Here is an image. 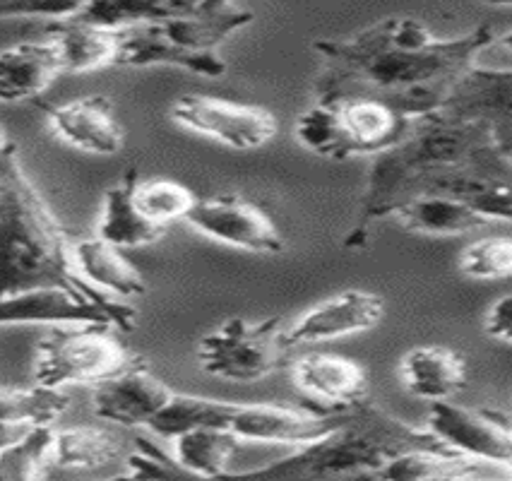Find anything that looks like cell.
I'll list each match as a JSON object with an SVG mask.
<instances>
[{"mask_svg":"<svg viewBox=\"0 0 512 481\" xmlns=\"http://www.w3.org/2000/svg\"><path fill=\"white\" fill-rule=\"evenodd\" d=\"M498 41L491 25L438 39L414 17H388L349 39H318L315 102L368 97L424 118L436 114L457 77Z\"/></svg>","mask_w":512,"mask_h":481,"instance_id":"obj_1","label":"cell"},{"mask_svg":"<svg viewBox=\"0 0 512 481\" xmlns=\"http://www.w3.org/2000/svg\"><path fill=\"white\" fill-rule=\"evenodd\" d=\"M455 166H491L512 171L510 133L481 121H457L440 114L416 118L409 133L390 150L375 154L344 248L361 251L371 229L412 193L424 178Z\"/></svg>","mask_w":512,"mask_h":481,"instance_id":"obj_2","label":"cell"},{"mask_svg":"<svg viewBox=\"0 0 512 481\" xmlns=\"http://www.w3.org/2000/svg\"><path fill=\"white\" fill-rule=\"evenodd\" d=\"M70 248L58 217L22 169L17 145L0 126V299L39 287L106 294L77 275Z\"/></svg>","mask_w":512,"mask_h":481,"instance_id":"obj_3","label":"cell"},{"mask_svg":"<svg viewBox=\"0 0 512 481\" xmlns=\"http://www.w3.org/2000/svg\"><path fill=\"white\" fill-rule=\"evenodd\" d=\"M443 448L426 429L404 424L371 402L344 412L342 424L318 441L301 445L287 457L258 467L246 477L260 479H325L347 474H373L392 457L409 450ZM448 450V448H445Z\"/></svg>","mask_w":512,"mask_h":481,"instance_id":"obj_4","label":"cell"},{"mask_svg":"<svg viewBox=\"0 0 512 481\" xmlns=\"http://www.w3.org/2000/svg\"><path fill=\"white\" fill-rule=\"evenodd\" d=\"M253 20L255 15L248 8H241L236 0H210L193 15L157 25L121 27L116 65H171L217 80L229 70L219 56V46Z\"/></svg>","mask_w":512,"mask_h":481,"instance_id":"obj_5","label":"cell"},{"mask_svg":"<svg viewBox=\"0 0 512 481\" xmlns=\"http://www.w3.org/2000/svg\"><path fill=\"white\" fill-rule=\"evenodd\" d=\"M416 118L368 97L315 102L296 121V138L325 159L375 157L409 133Z\"/></svg>","mask_w":512,"mask_h":481,"instance_id":"obj_6","label":"cell"},{"mask_svg":"<svg viewBox=\"0 0 512 481\" xmlns=\"http://www.w3.org/2000/svg\"><path fill=\"white\" fill-rule=\"evenodd\" d=\"M34 352V383L49 388L97 385L145 361L128 347L111 323L49 325Z\"/></svg>","mask_w":512,"mask_h":481,"instance_id":"obj_7","label":"cell"},{"mask_svg":"<svg viewBox=\"0 0 512 481\" xmlns=\"http://www.w3.org/2000/svg\"><path fill=\"white\" fill-rule=\"evenodd\" d=\"M282 318H229L198 342V364L214 378L255 383L289 364L294 349L284 340Z\"/></svg>","mask_w":512,"mask_h":481,"instance_id":"obj_8","label":"cell"},{"mask_svg":"<svg viewBox=\"0 0 512 481\" xmlns=\"http://www.w3.org/2000/svg\"><path fill=\"white\" fill-rule=\"evenodd\" d=\"M171 121L238 152H253L270 145L279 128L275 114L265 106L207 94H186L176 99L171 106Z\"/></svg>","mask_w":512,"mask_h":481,"instance_id":"obj_9","label":"cell"},{"mask_svg":"<svg viewBox=\"0 0 512 481\" xmlns=\"http://www.w3.org/2000/svg\"><path fill=\"white\" fill-rule=\"evenodd\" d=\"M111 323L128 332L135 325V308L116 296L80 294L63 287H39L0 299V325H61Z\"/></svg>","mask_w":512,"mask_h":481,"instance_id":"obj_10","label":"cell"},{"mask_svg":"<svg viewBox=\"0 0 512 481\" xmlns=\"http://www.w3.org/2000/svg\"><path fill=\"white\" fill-rule=\"evenodd\" d=\"M426 431L452 453L500 467H510L512 462L510 419L493 409H472L450 400H436L428 405Z\"/></svg>","mask_w":512,"mask_h":481,"instance_id":"obj_11","label":"cell"},{"mask_svg":"<svg viewBox=\"0 0 512 481\" xmlns=\"http://www.w3.org/2000/svg\"><path fill=\"white\" fill-rule=\"evenodd\" d=\"M195 231L207 239L234 246L238 251L277 255L284 251V236L263 207L236 193L195 198L183 217Z\"/></svg>","mask_w":512,"mask_h":481,"instance_id":"obj_12","label":"cell"},{"mask_svg":"<svg viewBox=\"0 0 512 481\" xmlns=\"http://www.w3.org/2000/svg\"><path fill=\"white\" fill-rule=\"evenodd\" d=\"M294 388L303 395V407L315 412H349L368 400V373L359 361L339 354L311 352L291 366Z\"/></svg>","mask_w":512,"mask_h":481,"instance_id":"obj_13","label":"cell"},{"mask_svg":"<svg viewBox=\"0 0 512 481\" xmlns=\"http://www.w3.org/2000/svg\"><path fill=\"white\" fill-rule=\"evenodd\" d=\"M383 316L385 304L378 294L347 289L308 308L301 318L284 328V340L291 349L303 347V344L335 342L373 330Z\"/></svg>","mask_w":512,"mask_h":481,"instance_id":"obj_14","label":"cell"},{"mask_svg":"<svg viewBox=\"0 0 512 481\" xmlns=\"http://www.w3.org/2000/svg\"><path fill=\"white\" fill-rule=\"evenodd\" d=\"M344 412L327 414L311 407L287 405H234L229 429L241 443H270L301 448L342 424Z\"/></svg>","mask_w":512,"mask_h":481,"instance_id":"obj_15","label":"cell"},{"mask_svg":"<svg viewBox=\"0 0 512 481\" xmlns=\"http://www.w3.org/2000/svg\"><path fill=\"white\" fill-rule=\"evenodd\" d=\"M174 390L147 368L145 361L94 385L92 407L99 419L118 426H147Z\"/></svg>","mask_w":512,"mask_h":481,"instance_id":"obj_16","label":"cell"},{"mask_svg":"<svg viewBox=\"0 0 512 481\" xmlns=\"http://www.w3.org/2000/svg\"><path fill=\"white\" fill-rule=\"evenodd\" d=\"M53 133L75 150L99 157H111L123 150V128L116 118L111 99L104 94L73 99L68 104H41Z\"/></svg>","mask_w":512,"mask_h":481,"instance_id":"obj_17","label":"cell"},{"mask_svg":"<svg viewBox=\"0 0 512 481\" xmlns=\"http://www.w3.org/2000/svg\"><path fill=\"white\" fill-rule=\"evenodd\" d=\"M510 70H493L472 65L457 77L436 114L457 121H481L510 133L512 116Z\"/></svg>","mask_w":512,"mask_h":481,"instance_id":"obj_18","label":"cell"},{"mask_svg":"<svg viewBox=\"0 0 512 481\" xmlns=\"http://www.w3.org/2000/svg\"><path fill=\"white\" fill-rule=\"evenodd\" d=\"M44 34L56 46L63 73H89L118 63L121 27H97L65 17V20H51Z\"/></svg>","mask_w":512,"mask_h":481,"instance_id":"obj_19","label":"cell"},{"mask_svg":"<svg viewBox=\"0 0 512 481\" xmlns=\"http://www.w3.org/2000/svg\"><path fill=\"white\" fill-rule=\"evenodd\" d=\"M400 373L409 393L426 402L450 400L467 385L464 356L445 344L409 349L400 361Z\"/></svg>","mask_w":512,"mask_h":481,"instance_id":"obj_20","label":"cell"},{"mask_svg":"<svg viewBox=\"0 0 512 481\" xmlns=\"http://www.w3.org/2000/svg\"><path fill=\"white\" fill-rule=\"evenodd\" d=\"M70 253H73L77 275L92 284V287L101 289V292L121 296V299H133V296L147 294L145 277H142L138 267L130 263L123 248L94 236V239L75 243Z\"/></svg>","mask_w":512,"mask_h":481,"instance_id":"obj_21","label":"cell"},{"mask_svg":"<svg viewBox=\"0 0 512 481\" xmlns=\"http://www.w3.org/2000/svg\"><path fill=\"white\" fill-rule=\"evenodd\" d=\"M61 73V58L53 41L46 37L0 51V92L8 102L39 97Z\"/></svg>","mask_w":512,"mask_h":481,"instance_id":"obj_22","label":"cell"},{"mask_svg":"<svg viewBox=\"0 0 512 481\" xmlns=\"http://www.w3.org/2000/svg\"><path fill=\"white\" fill-rule=\"evenodd\" d=\"M390 217L402 229L421 236H457L488 224L474 207L443 193H416L402 200Z\"/></svg>","mask_w":512,"mask_h":481,"instance_id":"obj_23","label":"cell"},{"mask_svg":"<svg viewBox=\"0 0 512 481\" xmlns=\"http://www.w3.org/2000/svg\"><path fill=\"white\" fill-rule=\"evenodd\" d=\"M135 183H138V169L133 166V169L125 171L121 183L106 190L104 207H101V217L97 224L99 239L109 241L113 246L123 248V251L150 246V243L162 239L166 231L150 222V219L142 215L140 207L135 205Z\"/></svg>","mask_w":512,"mask_h":481,"instance_id":"obj_24","label":"cell"},{"mask_svg":"<svg viewBox=\"0 0 512 481\" xmlns=\"http://www.w3.org/2000/svg\"><path fill=\"white\" fill-rule=\"evenodd\" d=\"M207 3L210 0H89L73 20L109 29L157 25L198 13Z\"/></svg>","mask_w":512,"mask_h":481,"instance_id":"obj_25","label":"cell"},{"mask_svg":"<svg viewBox=\"0 0 512 481\" xmlns=\"http://www.w3.org/2000/svg\"><path fill=\"white\" fill-rule=\"evenodd\" d=\"M488 462L474 460V457L452 453L445 448L409 450L392 457L388 465H383L373 477L390 481H424V479H476L484 477Z\"/></svg>","mask_w":512,"mask_h":481,"instance_id":"obj_26","label":"cell"},{"mask_svg":"<svg viewBox=\"0 0 512 481\" xmlns=\"http://www.w3.org/2000/svg\"><path fill=\"white\" fill-rule=\"evenodd\" d=\"M241 438L226 426H200L174 438L176 465L195 477H224Z\"/></svg>","mask_w":512,"mask_h":481,"instance_id":"obj_27","label":"cell"},{"mask_svg":"<svg viewBox=\"0 0 512 481\" xmlns=\"http://www.w3.org/2000/svg\"><path fill=\"white\" fill-rule=\"evenodd\" d=\"M121 438L104 426H73L56 431L53 467L97 469L121 457Z\"/></svg>","mask_w":512,"mask_h":481,"instance_id":"obj_28","label":"cell"},{"mask_svg":"<svg viewBox=\"0 0 512 481\" xmlns=\"http://www.w3.org/2000/svg\"><path fill=\"white\" fill-rule=\"evenodd\" d=\"M231 414H234V402L174 393L169 397V402L150 419L147 429L174 441L181 433L200 429V426H226L229 429Z\"/></svg>","mask_w":512,"mask_h":481,"instance_id":"obj_29","label":"cell"},{"mask_svg":"<svg viewBox=\"0 0 512 481\" xmlns=\"http://www.w3.org/2000/svg\"><path fill=\"white\" fill-rule=\"evenodd\" d=\"M53 424H34L0 450V481H37L53 467Z\"/></svg>","mask_w":512,"mask_h":481,"instance_id":"obj_30","label":"cell"},{"mask_svg":"<svg viewBox=\"0 0 512 481\" xmlns=\"http://www.w3.org/2000/svg\"><path fill=\"white\" fill-rule=\"evenodd\" d=\"M70 397L61 388L29 385V388H0V421L5 424H53L68 409Z\"/></svg>","mask_w":512,"mask_h":481,"instance_id":"obj_31","label":"cell"},{"mask_svg":"<svg viewBox=\"0 0 512 481\" xmlns=\"http://www.w3.org/2000/svg\"><path fill=\"white\" fill-rule=\"evenodd\" d=\"M133 198L142 215L157 224V227L166 229L171 222L186 217V212L193 207L198 195H193V190L178 181L154 178V181L147 183H135Z\"/></svg>","mask_w":512,"mask_h":481,"instance_id":"obj_32","label":"cell"},{"mask_svg":"<svg viewBox=\"0 0 512 481\" xmlns=\"http://www.w3.org/2000/svg\"><path fill=\"white\" fill-rule=\"evenodd\" d=\"M462 275L472 279H503L512 270V243L510 236H486L469 243L460 253Z\"/></svg>","mask_w":512,"mask_h":481,"instance_id":"obj_33","label":"cell"},{"mask_svg":"<svg viewBox=\"0 0 512 481\" xmlns=\"http://www.w3.org/2000/svg\"><path fill=\"white\" fill-rule=\"evenodd\" d=\"M89 0H0V20L17 17H44V20H65L80 13Z\"/></svg>","mask_w":512,"mask_h":481,"instance_id":"obj_34","label":"cell"},{"mask_svg":"<svg viewBox=\"0 0 512 481\" xmlns=\"http://www.w3.org/2000/svg\"><path fill=\"white\" fill-rule=\"evenodd\" d=\"M140 450L128 457V477L135 479H152V477H174L181 472V467L176 465V460H166L157 448L140 441Z\"/></svg>","mask_w":512,"mask_h":481,"instance_id":"obj_35","label":"cell"},{"mask_svg":"<svg viewBox=\"0 0 512 481\" xmlns=\"http://www.w3.org/2000/svg\"><path fill=\"white\" fill-rule=\"evenodd\" d=\"M484 330L491 340L510 344L512 342V296L505 294L491 306L484 320Z\"/></svg>","mask_w":512,"mask_h":481,"instance_id":"obj_36","label":"cell"},{"mask_svg":"<svg viewBox=\"0 0 512 481\" xmlns=\"http://www.w3.org/2000/svg\"><path fill=\"white\" fill-rule=\"evenodd\" d=\"M27 429V424H5V421H0V450H3L5 445L17 441Z\"/></svg>","mask_w":512,"mask_h":481,"instance_id":"obj_37","label":"cell"},{"mask_svg":"<svg viewBox=\"0 0 512 481\" xmlns=\"http://www.w3.org/2000/svg\"><path fill=\"white\" fill-rule=\"evenodd\" d=\"M484 3H491V5H508L510 0H484Z\"/></svg>","mask_w":512,"mask_h":481,"instance_id":"obj_38","label":"cell"},{"mask_svg":"<svg viewBox=\"0 0 512 481\" xmlns=\"http://www.w3.org/2000/svg\"><path fill=\"white\" fill-rule=\"evenodd\" d=\"M0 102H8V97H5L3 92H0Z\"/></svg>","mask_w":512,"mask_h":481,"instance_id":"obj_39","label":"cell"}]
</instances>
